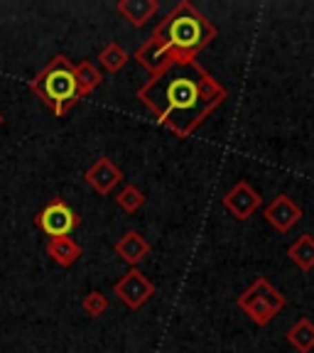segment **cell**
Masks as SVG:
<instances>
[{
  "label": "cell",
  "mask_w": 314,
  "mask_h": 353,
  "mask_svg": "<svg viewBox=\"0 0 314 353\" xmlns=\"http://www.w3.org/2000/svg\"><path fill=\"white\" fill-rule=\"evenodd\" d=\"M116 204L121 206L126 214H135V211H140L143 209V204H145V194L140 192L135 184H126V187H121L118 189V194H116Z\"/></svg>",
  "instance_id": "17"
},
{
  "label": "cell",
  "mask_w": 314,
  "mask_h": 353,
  "mask_svg": "<svg viewBox=\"0 0 314 353\" xmlns=\"http://www.w3.org/2000/svg\"><path fill=\"white\" fill-rule=\"evenodd\" d=\"M74 74H77L79 96H81V99H86V96L94 94L96 88L101 86V81H104V74L99 72V66H94L86 59L79 61V64H74Z\"/></svg>",
  "instance_id": "15"
},
{
  "label": "cell",
  "mask_w": 314,
  "mask_h": 353,
  "mask_svg": "<svg viewBox=\"0 0 314 353\" xmlns=\"http://www.w3.org/2000/svg\"><path fill=\"white\" fill-rule=\"evenodd\" d=\"M265 221H268L277 233H290L300 221H302V209L295 204L293 196L277 194L271 204L265 206Z\"/></svg>",
  "instance_id": "8"
},
{
  "label": "cell",
  "mask_w": 314,
  "mask_h": 353,
  "mask_svg": "<svg viewBox=\"0 0 314 353\" xmlns=\"http://www.w3.org/2000/svg\"><path fill=\"white\" fill-rule=\"evenodd\" d=\"M226 96V88L197 59L175 61L138 88L140 103L177 138H189Z\"/></svg>",
  "instance_id": "1"
},
{
  "label": "cell",
  "mask_w": 314,
  "mask_h": 353,
  "mask_svg": "<svg viewBox=\"0 0 314 353\" xmlns=\"http://www.w3.org/2000/svg\"><path fill=\"white\" fill-rule=\"evenodd\" d=\"M214 37V22L206 20L189 0H182L157 22L150 39L135 50L133 59L143 66L148 77H155L175 61L197 59L199 52L209 47Z\"/></svg>",
  "instance_id": "2"
},
{
  "label": "cell",
  "mask_w": 314,
  "mask_h": 353,
  "mask_svg": "<svg viewBox=\"0 0 314 353\" xmlns=\"http://www.w3.org/2000/svg\"><path fill=\"white\" fill-rule=\"evenodd\" d=\"M99 64L104 66V72L108 74H118L123 66L128 64V52L123 50L118 42H110L108 47H104L99 54Z\"/></svg>",
  "instance_id": "16"
},
{
  "label": "cell",
  "mask_w": 314,
  "mask_h": 353,
  "mask_svg": "<svg viewBox=\"0 0 314 353\" xmlns=\"http://www.w3.org/2000/svg\"><path fill=\"white\" fill-rule=\"evenodd\" d=\"M116 255L123 260V263L130 265V268H138V265L150 255V243L145 241L143 233L126 231L116 241Z\"/></svg>",
  "instance_id": "10"
},
{
  "label": "cell",
  "mask_w": 314,
  "mask_h": 353,
  "mask_svg": "<svg viewBox=\"0 0 314 353\" xmlns=\"http://www.w3.org/2000/svg\"><path fill=\"white\" fill-rule=\"evenodd\" d=\"M118 12L130 22L133 28H145L160 10L157 0H118Z\"/></svg>",
  "instance_id": "11"
},
{
  "label": "cell",
  "mask_w": 314,
  "mask_h": 353,
  "mask_svg": "<svg viewBox=\"0 0 314 353\" xmlns=\"http://www.w3.org/2000/svg\"><path fill=\"white\" fill-rule=\"evenodd\" d=\"M287 258L293 260L302 272L314 270V236L312 233H302V236L287 248Z\"/></svg>",
  "instance_id": "13"
},
{
  "label": "cell",
  "mask_w": 314,
  "mask_h": 353,
  "mask_svg": "<svg viewBox=\"0 0 314 353\" xmlns=\"http://www.w3.org/2000/svg\"><path fill=\"white\" fill-rule=\"evenodd\" d=\"M221 204H224V209H226L236 221H248L251 216L260 209L263 199H260V194L255 192L246 179H241V182H236L231 189H228L226 196L221 199Z\"/></svg>",
  "instance_id": "7"
},
{
  "label": "cell",
  "mask_w": 314,
  "mask_h": 353,
  "mask_svg": "<svg viewBox=\"0 0 314 353\" xmlns=\"http://www.w3.org/2000/svg\"><path fill=\"white\" fill-rule=\"evenodd\" d=\"M236 304L241 312H246V314L253 319V324L265 326V324H271L282 309L287 307V299L268 277H258V280L238 297Z\"/></svg>",
  "instance_id": "4"
},
{
  "label": "cell",
  "mask_w": 314,
  "mask_h": 353,
  "mask_svg": "<svg viewBox=\"0 0 314 353\" xmlns=\"http://www.w3.org/2000/svg\"><path fill=\"white\" fill-rule=\"evenodd\" d=\"M30 88H32L35 94H37V99L42 101L57 118L66 116V113L81 101L77 74H74V64L69 61V57H64V54L52 57L50 64L44 66L42 72L32 79Z\"/></svg>",
  "instance_id": "3"
},
{
  "label": "cell",
  "mask_w": 314,
  "mask_h": 353,
  "mask_svg": "<svg viewBox=\"0 0 314 353\" xmlns=\"http://www.w3.org/2000/svg\"><path fill=\"white\" fill-rule=\"evenodd\" d=\"M113 294H116L128 309L135 312V309H140L155 294V285H153V280H148V275H145L143 270L130 268V270L113 285Z\"/></svg>",
  "instance_id": "6"
},
{
  "label": "cell",
  "mask_w": 314,
  "mask_h": 353,
  "mask_svg": "<svg viewBox=\"0 0 314 353\" xmlns=\"http://www.w3.org/2000/svg\"><path fill=\"white\" fill-rule=\"evenodd\" d=\"M84 179H86V184L94 189L99 196H108V194L123 182V172L118 170L108 157H99V160L86 170Z\"/></svg>",
  "instance_id": "9"
},
{
  "label": "cell",
  "mask_w": 314,
  "mask_h": 353,
  "mask_svg": "<svg viewBox=\"0 0 314 353\" xmlns=\"http://www.w3.org/2000/svg\"><path fill=\"white\" fill-rule=\"evenodd\" d=\"M0 125H3V116H0Z\"/></svg>",
  "instance_id": "19"
},
{
  "label": "cell",
  "mask_w": 314,
  "mask_h": 353,
  "mask_svg": "<svg viewBox=\"0 0 314 353\" xmlns=\"http://www.w3.org/2000/svg\"><path fill=\"white\" fill-rule=\"evenodd\" d=\"M35 226L50 238H64L72 236V231L79 226V216L66 204L64 199H55L35 216Z\"/></svg>",
  "instance_id": "5"
},
{
  "label": "cell",
  "mask_w": 314,
  "mask_h": 353,
  "mask_svg": "<svg viewBox=\"0 0 314 353\" xmlns=\"http://www.w3.org/2000/svg\"><path fill=\"white\" fill-rule=\"evenodd\" d=\"M47 255H50L57 265H61V268H72V265L81 258V245H79L72 236L50 238V243H47Z\"/></svg>",
  "instance_id": "12"
},
{
  "label": "cell",
  "mask_w": 314,
  "mask_h": 353,
  "mask_svg": "<svg viewBox=\"0 0 314 353\" xmlns=\"http://www.w3.org/2000/svg\"><path fill=\"white\" fill-rule=\"evenodd\" d=\"M287 341L297 353H309L314 348V321L307 316L297 319L287 331Z\"/></svg>",
  "instance_id": "14"
},
{
  "label": "cell",
  "mask_w": 314,
  "mask_h": 353,
  "mask_svg": "<svg viewBox=\"0 0 314 353\" xmlns=\"http://www.w3.org/2000/svg\"><path fill=\"white\" fill-rule=\"evenodd\" d=\"M81 309L84 314H88L91 319H99L101 314H106V309H108V297L104 292H99V290H94V292H88L81 299Z\"/></svg>",
  "instance_id": "18"
}]
</instances>
